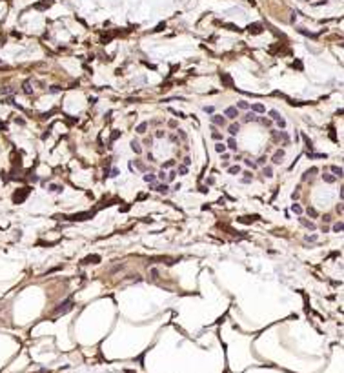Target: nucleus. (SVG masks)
<instances>
[{
  "mask_svg": "<svg viewBox=\"0 0 344 373\" xmlns=\"http://www.w3.org/2000/svg\"><path fill=\"white\" fill-rule=\"evenodd\" d=\"M71 308H73V302H71V300H66V302H64V306H58V308H57L55 313H66V311L71 310Z\"/></svg>",
  "mask_w": 344,
  "mask_h": 373,
  "instance_id": "f257e3e1",
  "label": "nucleus"
},
{
  "mask_svg": "<svg viewBox=\"0 0 344 373\" xmlns=\"http://www.w3.org/2000/svg\"><path fill=\"white\" fill-rule=\"evenodd\" d=\"M27 193H29V189H22L20 193L17 191V193H15V197H13V198H15V202H17V204H20V202H22V200L27 197Z\"/></svg>",
  "mask_w": 344,
  "mask_h": 373,
  "instance_id": "f03ea898",
  "label": "nucleus"
},
{
  "mask_svg": "<svg viewBox=\"0 0 344 373\" xmlns=\"http://www.w3.org/2000/svg\"><path fill=\"white\" fill-rule=\"evenodd\" d=\"M93 217V213H78V215H73L69 217V220H88Z\"/></svg>",
  "mask_w": 344,
  "mask_h": 373,
  "instance_id": "7ed1b4c3",
  "label": "nucleus"
},
{
  "mask_svg": "<svg viewBox=\"0 0 344 373\" xmlns=\"http://www.w3.org/2000/svg\"><path fill=\"white\" fill-rule=\"evenodd\" d=\"M211 122L215 126H224L226 124V119H224V116H220V115H211Z\"/></svg>",
  "mask_w": 344,
  "mask_h": 373,
  "instance_id": "20e7f679",
  "label": "nucleus"
},
{
  "mask_svg": "<svg viewBox=\"0 0 344 373\" xmlns=\"http://www.w3.org/2000/svg\"><path fill=\"white\" fill-rule=\"evenodd\" d=\"M237 115H239V111H237V108H233V106H230L228 109H226V116H228V119H237Z\"/></svg>",
  "mask_w": 344,
  "mask_h": 373,
  "instance_id": "39448f33",
  "label": "nucleus"
},
{
  "mask_svg": "<svg viewBox=\"0 0 344 373\" xmlns=\"http://www.w3.org/2000/svg\"><path fill=\"white\" fill-rule=\"evenodd\" d=\"M89 262L99 264V262H100V257H99V255H89V257H86V259H84V262H82V264H89Z\"/></svg>",
  "mask_w": 344,
  "mask_h": 373,
  "instance_id": "423d86ee",
  "label": "nucleus"
},
{
  "mask_svg": "<svg viewBox=\"0 0 344 373\" xmlns=\"http://www.w3.org/2000/svg\"><path fill=\"white\" fill-rule=\"evenodd\" d=\"M282 158H284V151H282V149L275 151V155H273V162H275V164H281V162H282Z\"/></svg>",
  "mask_w": 344,
  "mask_h": 373,
  "instance_id": "0eeeda50",
  "label": "nucleus"
},
{
  "mask_svg": "<svg viewBox=\"0 0 344 373\" xmlns=\"http://www.w3.org/2000/svg\"><path fill=\"white\" fill-rule=\"evenodd\" d=\"M153 189H157L158 193H162V195H168V193H169V188H168L166 184H160V186H153Z\"/></svg>",
  "mask_w": 344,
  "mask_h": 373,
  "instance_id": "6e6552de",
  "label": "nucleus"
},
{
  "mask_svg": "<svg viewBox=\"0 0 344 373\" xmlns=\"http://www.w3.org/2000/svg\"><path fill=\"white\" fill-rule=\"evenodd\" d=\"M251 111H255V113H264L266 108H264L262 104H251Z\"/></svg>",
  "mask_w": 344,
  "mask_h": 373,
  "instance_id": "1a4fd4ad",
  "label": "nucleus"
},
{
  "mask_svg": "<svg viewBox=\"0 0 344 373\" xmlns=\"http://www.w3.org/2000/svg\"><path fill=\"white\" fill-rule=\"evenodd\" d=\"M248 29H250V33H261L262 26L261 24H251V26H248Z\"/></svg>",
  "mask_w": 344,
  "mask_h": 373,
  "instance_id": "9d476101",
  "label": "nucleus"
},
{
  "mask_svg": "<svg viewBox=\"0 0 344 373\" xmlns=\"http://www.w3.org/2000/svg\"><path fill=\"white\" fill-rule=\"evenodd\" d=\"M262 173H264V177L271 178V177H273V169H271V166H266V167L262 169Z\"/></svg>",
  "mask_w": 344,
  "mask_h": 373,
  "instance_id": "9b49d317",
  "label": "nucleus"
},
{
  "mask_svg": "<svg viewBox=\"0 0 344 373\" xmlns=\"http://www.w3.org/2000/svg\"><path fill=\"white\" fill-rule=\"evenodd\" d=\"M239 129H240V126H239V124H231L228 131H230V135H237V133H239Z\"/></svg>",
  "mask_w": 344,
  "mask_h": 373,
  "instance_id": "f8f14e48",
  "label": "nucleus"
},
{
  "mask_svg": "<svg viewBox=\"0 0 344 373\" xmlns=\"http://www.w3.org/2000/svg\"><path fill=\"white\" fill-rule=\"evenodd\" d=\"M300 222H302V224H304V226H306L309 231H315V229H317V226H315L313 222H309V220H300Z\"/></svg>",
  "mask_w": 344,
  "mask_h": 373,
  "instance_id": "ddd939ff",
  "label": "nucleus"
},
{
  "mask_svg": "<svg viewBox=\"0 0 344 373\" xmlns=\"http://www.w3.org/2000/svg\"><path fill=\"white\" fill-rule=\"evenodd\" d=\"M342 228H344L342 220H339V222H335V224H333V231H335V233H340V231H342Z\"/></svg>",
  "mask_w": 344,
  "mask_h": 373,
  "instance_id": "4468645a",
  "label": "nucleus"
},
{
  "mask_svg": "<svg viewBox=\"0 0 344 373\" xmlns=\"http://www.w3.org/2000/svg\"><path fill=\"white\" fill-rule=\"evenodd\" d=\"M146 127H148V122H142V124H138L137 126V133H146Z\"/></svg>",
  "mask_w": 344,
  "mask_h": 373,
  "instance_id": "2eb2a0df",
  "label": "nucleus"
},
{
  "mask_svg": "<svg viewBox=\"0 0 344 373\" xmlns=\"http://www.w3.org/2000/svg\"><path fill=\"white\" fill-rule=\"evenodd\" d=\"M331 171H333V173H335V177H339V178L342 177V167H337V166H331Z\"/></svg>",
  "mask_w": 344,
  "mask_h": 373,
  "instance_id": "dca6fc26",
  "label": "nucleus"
},
{
  "mask_svg": "<svg viewBox=\"0 0 344 373\" xmlns=\"http://www.w3.org/2000/svg\"><path fill=\"white\" fill-rule=\"evenodd\" d=\"M131 149H133V151H135V153H142V147H140V146H138V142H135V140L131 142Z\"/></svg>",
  "mask_w": 344,
  "mask_h": 373,
  "instance_id": "f3484780",
  "label": "nucleus"
},
{
  "mask_svg": "<svg viewBox=\"0 0 344 373\" xmlns=\"http://www.w3.org/2000/svg\"><path fill=\"white\" fill-rule=\"evenodd\" d=\"M0 93H2V95H9V93H13V88L11 86H4V88H0Z\"/></svg>",
  "mask_w": 344,
  "mask_h": 373,
  "instance_id": "a211bd4d",
  "label": "nucleus"
},
{
  "mask_svg": "<svg viewBox=\"0 0 344 373\" xmlns=\"http://www.w3.org/2000/svg\"><path fill=\"white\" fill-rule=\"evenodd\" d=\"M228 171H230V175H239V173H240V167H239V166H231Z\"/></svg>",
  "mask_w": 344,
  "mask_h": 373,
  "instance_id": "6ab92c4d",
  "label": "nucleus"
},
{
  "mask_svg": "<svg viewBox=\"0 0 344 373\" xmlns=\"http://www.w3.org/2000/svg\"><path fill=\"white\" fill-rule=\"evenodd\" d=\"M270 116H271L273 120H281V119H282V116L279 115V111H275V109H271V111H270Z\"/></svg>",
  "mask_w": 344,
  "mask_h": 373,
  "instance_id": "aec40b11",
  "label": "nucleus"
},
{
  "mask_svg": "<svg viewBox=\"0 0 344 373\" xmlns=\"http://www.w3.org/2000/svg\"><path fill=\"white\" fill-rule=\"evenodd\" d=\"M215 149H217L219 153H224L226 151V144H222V142H219V144H215Z\"/></svg>",
  "mask_w": 344,
  "mask_h": 373,
  "instance_id": "412c9836",
  "label": "nucleus"
},
{
  "mask_svg": "<svg viewBox=\"0 0 344 373\" xmlns=\"http://www.w3.org/2000/svg\"><path fill=\"white\" fill-rule=\"evenodd\" d=\"M177 173H178V175H188V166H184V164L178 166V171H177Z\"/></svg>",
  "mask_w": 344,
  "mask_h": 373,
  "instance_id": "4be33fe9",
  "label": "nucleus"
},
{
  "mask_svg": "<svg viewBox=\"0 0 344 373\" xmlns=\"http://www.w3.org/2000/svg\"><path fill=\"white\" fill-rule=\"evenodd\" d=\"M226 147H230V149H237V142H235L233 138H230L228 144H226Z\"/></svg>",
  "mask_w": 344,
  "mask_h": 373,
  "instance_id": "5701e85b",
  "label": "nucleus"
},
{
  "mask_svg": "<svg viewBox=\"0 0 344 373\" xmlns=\"http://www.w3.org/2000/svg\"><path fill=\"white\" fill-rule=\"evenodd\" d=\"M237 108H240V109H248V108H250V104L246 102V100H240V102L237 104Z\"/></svg>",
  "mask_w": 344,
  "mask_h": 373,
  "instance_id": "b1692460",
  "label": "nucleus"
},
{
  "mask_svg": "<svg viewBox=\"0 0 344 373\" xmlns=\"http://www.w3.org/2000/svg\"><path fill=\"white\" fill-rule=\"evenodd\" d=\"M291 211L297 213V215H300V213H302V208H300L299 204H293V206H291Z\"/></svg>",
  "mask_w": 344,
  "mask_h": 373,
  "instance_id": "393cba45",
  "label": "nucleus"
},
{
  "mask_svg": "<svg viewBox=\"0 0 344 373\" xmlns=\"http://www.w3.org/2000/svg\"><path fill=\"white\" fill-rule=\"evenodd\" d=\"M144 180H146V182H155V175L146 173V175H144Z\"/></svg>",
  "mask_w": 344,
  "mask_h": 373,
  "instance_id": "a878e982",
  "label": "nucleus"
},
{
  "mask_svg": "<svg viewBox=\"0 0 344 373\" xmlns=\"http://www.w3.org/2000/svg\"><path fill=\"white\" fill-rule=\"evenodd\" d=\"M250 120H257V116H255L253 113H248V115L244 116V122H250Z\"/></svg>",
  "mask_w": 344,
  "mask_h": 373,
  "instance_id": "bb28decb",
  "label": "nucleus"
},
{
  "mask_svg": "<svg viewBox=\"0 0 344 373\" xmlns=\"http://www.w3.org/2000/svg\"><path fill=\"white\" fill-rule=\"evenodd\" d=\"M322 178L326 180V182H335V177L333 175H322Z\"/></svg>",
  "mask_w": 344,
  "mask_h": 373,
  "instance_id": "cd10ccee",
  "label": "nucleus"
},
{
  "mask_svg": "<svg viewBox=\"0 0 344 373\" xmlns=\"http://www.w3.org/2000/svg\"><path fill=\"white\" fill-rule=\"evenodd\" d=\"M222 80L228 84V86H231V77H230V75H222Z\"/></svg>",
  "mask_w": 344,
  "mask_h": 373,
  "instance_id": "c85d7f7f",
  "label": "nucleus"
},
{
  "mask_svg": "<svg viewBox=\"0 0 344 373\" xmlns=\"http://www.w3.org/2000/svg\"><path fill=\"white\" fill-rule=\"evenodd\" d=\"M308 157H311V158H326V155H319V153H308Z\"/></svg>",
  "mask_w": 344,
  "mask_h": 373,
  "instance_id": "c756f323",
  "label": "nucleus"
},
{
  "mask_svg": "<svg viewBox=\"0 0 344 373\" xmlns=\"http://www.w3.org/2000/svg\"><path fill=\"white\" fill-rule=\"evenodd\" d=\"M306 213H308V215H311V217H313V218L317 217V211H315L313 208H308V209H306Z\"/></svg>",
  "mask_w": 344,
  "mask_h": 373,
  "instance_id": "7c9ffc66",
  "label": "nucleus"
},
{
  "mask_svg": "<svg viewBox=\"0 0 344 373\" xmlns=\"http://www.w3.org/2000/svg\"><path fill=\"white\" fill-rule=\"evenodd\" d=\"M277 126H279V127H281V129H284V127H286V120H284V119H281V120H277Z\"/></svg>",
  "mask_w": 344,
  "mask_h": 373,
  "instance_id": "2f4dec72",
  "label": "nucleus"
},
{
  "mask_svg": "<svg viewBox=\"0 0 344 373\" xmlns=\"http://www.w3.org/2000/svg\"><path fill=\"white\" fill-rule=\"evenodd\" d=\"M302 138H304V142H306V146H308L309 149H311V147H313V144H311V140H309V138H308L306 135H302Z\"/></svg>",
  "mask_w": 344,
  "mask_h": 373,
  "instance_id": "473e14b6",
  "label": "nucleus"
},
{
  "mask_svg": "<svg viewBox=\"0 0 344 373\" xmlns=\"http://www.w3.org/2000/svg\"><path fill=\"white\" fill-rule=\"evenodd\" d=\"M244 162H246V166H250V167H255V162H251L250 158H244Z\"/></svg>",
  "mask_w": 344,
  "mask_h": 373,
  "instance_id": "72a5a7b5",
  "label": "nucleus"
},
{
  "mask_svg": "<svg viewBox=\"0 0 344 373\" xmlns=\"http://www.w3.org/2000/svg\"><path fill=\"white\" fill-rule=\"evenodd\" d=\"M49 189H51V191H62V188H60V186H57V184H53Z\"/></svg>",
  "mask_w": 344,
  "mask_h": 373,
  "instance_id": "f704fd0d",
  "label": "nucleus"
},
{
  "mask_svg": "<svg viewBox=\"0 0 344 373\" xmlns=\"http://www.w3.org/2000/svg\"><path fill=\"white\" fill-rule=\"evenodd\" d=\"M204 111H206V113H215V109L211 108V106H206V108H204Z\"/></svg>",
  "mask_w": 344,
  "mask_h": 373,
  "instance_id": "c9c22d12",
  "label": "nucleus"
},
{
  "mask_svg": "<svg viewBox=\"0 0 344 373\" xmlns=\"http://www.w3.org/2000/svg\"><path fill=\"white\" fill-rule=\"evenodd\" d=\"M157 137H158V138H164V137H166V133H164L162 129H158V131H157Z\"/></svg>",
  "mask_w": 344,
  "mask_h": 373,
  "instance_id": "e433bc0d",
  "label": "nucleus"
},
{
  "mask_svg": "<svg viewBox=\"0 0 344 373\" xmlns=\"http://www.w3.org/2000/svg\"><path fill=\"white\" fill-rule=\"evenodd\" d=\"M24 91H26V93H31V88H29V82H26V84H24Z\"/></svg>",
  "mask_w": 344,
  "mask_h": 373,
  "instance_id": "4c0bfd02",
  "label": "nucleus"
},
{
  "mask_svg": "<svg viewBox=\"0 0 344 373\" xmlns=\"http://www.w3.org/2000/svg\"><path fill=\"white\" fill-rule=\"evenodd\" d=\"M306 240H308V242H315V240H317V237H315V235H311V237H306Z\"/></svg>",
  "mask_w": 344,
  "mask_h": 373,
  "instance_id": "58836bf2",
  "label": "nucleus"
},
{
  "mask_svg": "<svg viewBox=\"0 0 344 373\" xmlns=\"http://www.w3.org/2000/svg\"><path fill=\"white\" fill-rule=\"evenodd\" d=\"M213 138H215V140H219V138H220V133H219V131H213Z\"/></svg>",
  "mask_w": 344,
  "mask_h": 373,
  "instance_id": "ea45409f",
  "label": "nucleus"
},
{
  "mask_svg": "<svg viewBox=\"0 0 344 373\" xmlns=\"http://www.w3.org/2000/svg\"><path fill=\"white\" fill-rule=\"evenodd\" d=\"M264 162H266V157H261V158H259V160H257V164H261V166H262Z\"/></svg>",
  "mask_w": 344,
  "mask_h": 373,
  "instance_id": "a19ab883",
  "label": "nucleus"
},
{
  "mask_svg": "<svg viewBox=\"0 0 344 373\" xmlns=\"http://www.w3.org/2000/svg\"><path fill=\"white\" fill-rule=\"evenodd\" d=\"M189 162H191V158L189 157H184V166H189Z\"/></svg>",
  "mask_w": 344,
  "mask_h": 373,
  "instance_id": "79ce46f5",
  "label": "nucleus"
},
{
  "mask_svg": "<svg viewBox=\"0 0 344 373\" xmlns=\"http://www.w3.org/2000/svg\"><path fill=\"white\" fill-rule=\"evenodd\" d=\"M175 175H177V171H171V173L168 175V177H169V180H173V178H175Z\"/></svg>",
  "mask_w": 344,
  "mask_h": 373,
  "instance_id": "37998d69",
  "label": "nucleus"
},
{
  "mask_svg": "<svg viewBox=\"0 0 344 373\" xmlns=\"http://www.w3.org/2000/svg\"><path fill=\"white\" fill-rule=\"evenodd\" d=\"M169 166H173V160H168V162H166L162 167H169Z\"/></svg>",
  "mask_w": 344,
  "mask_h": 373,
  "instance_id": "c03bdc74",
  "label": "nucleus"
}]
</instances>
